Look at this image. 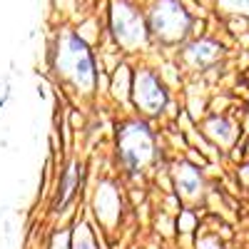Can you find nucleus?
Wrapping results in <instances>:
<instances>
[{"label": "nucleus", "instance_id": "1", "mask_svg": "<svg viewBox=\"0 0 249 249\" xmlns=\"http://www.w3.org/2000/svg\"><path fill=\"white\" fill-rule=\"evenodd\" d=\"M50 65L55 75L77 95H92L97 90V57L82 33L72 28L57 30L50 48Z\"/></svg>", "mask_w": 249, "mask_h": 249}, {"label": "nucleus", "instance_id": "2", "mask_svg": "<svg viewBox=\"0 0 249 249\" xmlns=\"http://www.w3.org/2000/svg\"><path fill=\"white\" fill-rule=\"evenodd\" d=\"M115 152L117 162L130 175H140L157 160V135L144 117H127L115 127Z\"/></svg>", "mask_w": 249, "mask_h": 249}, {"label": "nucleus", "instance_id": "3", "mask_svg": "<svg viewBox=\"0 0 249 249\" xmlns=\"http://www.w3.org/2000/svg\"><path fill=\"white\" fill-rule=\"evenodd\" d=\"M107 33L122 53H142L152 45L147 15L137 0H110L107 5Z\"/></svg>", "mask_w": 249, "mask_h": 249}, {"label": "nucleus", "instance_id": "4", "mask_svg": "<svg viewBox=\"0 0 249 249\" xmlns=\"http://www.w3.org/2000/svg\"><path fill=\"white\" fill-rule=\"evenodd\" d=\"M144 15H147L152 43L162 48L184 45L187 37L192 35L195 15L184 5V0H150V5L144 8Z\"/></svg>", "mask_w": 249, "mask_h": 249}, {"label": "nucleus", "instance_id": "5", "mask_svg": "<svg viewBox=\"0 0 249 249\" xmlns=\"http://www.w3.org/2000/svg\"><path fill=\"white\" fill-rule=\"evenodd\" d=\"M130 100L142 117H157L170 105V90L155 68H135L130 82Z\"/></svg>", "mask_w": 249, "mask_h": 249}, {"label": "nucleus", "instance_id": "6", "mask_svg": "<svg viewBox=\"0 0 249 249\" xmlns=\"http://www.w3.org/2000/svg\"><path fill=\"white\" fill-rule=\"evenodd\" d=\"M222 50L224 48L212 37H195L182 45L179 57L190 70H207V68L217 65V60L222 57Z\"/></svg>", "mask_w": 249, "mask_h": 249}, {"label": "nucleus", "instance_id": "7", "mask_svg": "<svg viewBox=\"0 0 249 249\" xmlns=\"http://www.w3.org/2000/svg\"><path fill=\"white\" fill-rule=\"evenodd\" d=\"M120 212H122V199H120V190L102 179L97 184V192H95V214L97 219L107 227V230H112V227L120 222Z\"/></svg>", "mask_w": 249, "mask_h": 249}, {"label": "nucleus", "instance_id": "8", "mask_svg": "<svg viewBox=\"0 0 249 249\" xmlns=\"http://www.w3.org/2000/svg\"><path fill=\"white\" fill-rule=\"evenodd\" d=\"M172 179H175V190L182 199H197L202 192H204V179H202V172L199 167L190 162H177L175 170H172Z\"/></svg>", "mask_w": 249, "mask_h": 249}, {"label": "nucleus", "instance_id": "9", "mask_svg": "<svg viewBox=\"0 0 249 249\" xmlns=\"http://www.w3.org/2000/svg\"><path fill=\"white\" fill-rule=\"evenodd\" d=\"M80 182H82V162L72 160L65 164V170L60 175V182H57V192H55V210H65V207L72 202V197L77 195L80 190Z\"/></svg>", "mask_w": 249, "mask_h": 249}, {"label": "nucleus", "instance_id": "10", "mask_svg": "<svg viewBox=\"0 0 249 249\" xmlns=\"http://www.w3.org/2000/svg\"><path fill=\"white\" fill-rule=\"evenodd\" d=\"M204 135L212 142H217L219 147H230L237 140V127L227 117H210L204 122Z\"/></svg>", "mask_w": 249, "mask_h": 249}, {"label": "nucleus", "instance_id": "11", "mask_svg": "<svg viewBox=\"0 0 249 249\" xmlns=\"http://www.w3.org/2000/svg\"><path fill=\"white\" fill-rule=\"evenodd\" d=\"M72 249H97V239L88 224H77L75 232H70Z\"/></svg>", "mask_w": 249, "mask_h": 249}, {"label": "nucleus", "instance_id": "12", "mask_svg": "<svg viewBox=\"0 0 249 249\" xmlns=\"http://www.w3.org/2000/svg\"><path fill=\"white\" fill-rule=\"evenodd\" d=\"M217 10L230 18H249V0H214Z\"/></svg>", "mask_w": 249, "mask_h": 249}, {"label": "nucleus", "instance_id": "13", "mask_svg": "<svg viewBox=\"0 0 249 249\" xmlns=\"http://www.w3.org/2000/svg\"><path fill=\"white\" fill-rule=\"evenodd\" d=\"M48 249H72V242H70V232H55Z\"/></svg>", "mask_w": 249, "mask_h": 249}, {"label": "nucleus", "instance_id": "14", "mask_svg": "<svg viewBox=\"0 0 249 249\" xmlns=\"http://www.w3.org/2000/svg\"><path fill=\"white\" fill-rule=\"evenodd\" d=\"M197 249H222V242H219V237H214V234H204V237L197 242Z\"/></svg>", "mask_w": 249, "mask_h": 249}, {"label": "nucleus", "instance_id": "15", "mask_svg": "<svg viewBox=\"0 0 249 249\" xmlns=\"http://www.w3.org/2000/svg\"><path fill=\"white\" fill-rule=\"evenodd\" d=\"M8 97H10V85H8V82H0V110L5 107Z\"/></svg>", "mask_w": 249, "mask_h": 249}, {"label": "nucleus", "instance_id": "16", "mask_svg": "<svg viewBox=\"0 0 249 249\" xmlns=\"http://www.w3.org/2000/svg\"><path fill=\"white\" fill-rule=\"evenodd\" d=\"M239 179H242L244 184H249V162L239 167Z\"/></svg>", "mask_w": 249, "mask_h": 249}]
</instances>
